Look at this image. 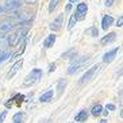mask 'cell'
<instances>
[{
    "label": "cell",
    "mask_w": 123,
    "mask_h": 123,
    "mask_svg": "<svg viewBox=\"0 0 123 123\" xmlns=\"http://www.w3.org/2000/svg\"><path fill=\"white\" fill-rule=\"evenodd\" d=\"M29 34V29L27 27H20L15 33H12L11 35H8L10 38V46H16L20 43V41H23L26 38V35Z\"/></svg>",
    "instance_id": "cell-1"
},
{
    "label": "cell",
    "mask_w": 123,
    "mask_h": 123,
    "mask_svg": "<svg viewBox=\"0 0 123 123\" xmlns=\"http://www.w3.org/2000/svg\"><path fill=\"white\" fill-rule=\"evenodd\" d=\"M42 74H43L42 69H38V68L33 69V70L26 76L25 81H23V85H25V87H31V85H34L35 83L39 81V79H42Z\"/></svg>",
    "instance_id": "cell-2"
},
{
    "label": "cell",
    "mask_w": 123,
    "mask_h": 123,
    "mask_svg": "<svg viewBox=\"0 0 123 123\" xmlns=\"http://www.w3.org/2000/svg\"><path fill=\"white\" fill-rule=\"evenodd\" d=\"M89 57H79V58H73L72 62H70V66L68 69V73L69 74H73V73L79 72L80 69H83L84 65H85V60H88Z\"/></svg>",
    "instance_id": "cell-3"
},
{
    "label": "cell",
    "mask_w": 123,
    "mask_h": 123,
    "mask_svg": "<svg viewBox=\"0 0 123 123\" xmlns=\"http://www.w3.org/2000/svg\"><path fill=\"white\" fill-rule=\"evenodd\" d=\"M100 68H101V65L100 64H96V65H93V66H91L89 69H88L87 72L83 74V77L80 79V81H79V84H85V83H88V81H91V80L93 79V76L96 74V73L100 70Z\"/></svg>",
    "instance_id": "cell-4"
},
{
    "label": "cell",
    "mask_w": 123,
    "mask_h": 123,
    "mask_svg": "<svg viewBox=\"0 0 123 123\" xmlns=\"http://www.w3.org/2000/svg\"><path fill=\"white\" fill-rule=\"evenodd\" d=\"M33 20V12H23L18 16V25L19 26H29Z\"/></svg>",
    "instance_id": "cell-5"
},
{
    "label": "cell",
    "mask_w": 123,
    "mask_h": 123,
    "mask_svg": "<svg viewBox=\"0 0 123 123\" xmlns=\"http://www.w3.org/2000/svg\"><path fill=\"white\" fill-rule=\"evenodd\" d=\"M14 22L10 20V19H6L3 22H0V35H4V34H8L14 29Z\"/></svg>",
    "instance_id": "cell-6"
},
{
    "label": "cell",
    "mask_w": 123,
    "mask_h": 123,
    "mask_svg": "<svg viewBox=\"0 0 123 123\" xmlns=\"http://www.w3.org/2000/svg\"><path fill=\"white\" fill-rule=\"evenodd\" d=\"M64 19H65V14H60L57 18L50 23V30L51 31H58L64 25Z\"/></svg>",
    "instance_id": "cell-7"
},
{
    "label": "cell",
    "mask_w": 123,
    "mask_h": 123,
    "mask_svg": "<svg viewBox=\"0 0 123 123\" xmlns=\"http://www.w3.org/2000/svg\"><path fill=\"white\" fill-rule=\"evenodd\" d=\"M87 11H88L87 3H79V4H77V8H76V14H74L76 19H84V18H85Z\"/></svg>",
    "instance_id": "cell-8"
},
{
    "label": "cell",
    "mask_w": 123,
    "mask_h": 123,
    "mask_svg": "<svg viewBox=\"0 0 123 123\" xmlns=\"http://www.w3.org/2000/svg\"><path fill=\"white\" fill-rule=\"evenodd\" d=\"M20 4H22L20 0H6L3 8L6 11H15V10H18L20 7Z\"/></svg>",
    "instance_id": "cell-9"
},
{
    "label": "cell",
    "mask_w": 123,
    "mask_h": 123,
    "mask_svg": "<svg viewBox=\"0 0 123 123\" xmlns=\"http://www.w3.org/2000/svg\"><path fill=\"white\" fill-rule=\"evenodd\" d=\"M118 51H119V47H115V49H112V50L107 51V53L103 55V62H105V64L112 62L114 60H115L116 54H118Z\"/></svg>",
    "instance_id": "cell-10"
},
{
    "label": "cell",
    "mask_w": 123,
    "mask_h": 123,
    "mask_svg": "<svg viewBox=\"0 0 123 123\" xmlns=\"http://www.w3.org/2000/svg\"><path fill=\"white\" fill-rule=\"evenodd\" d=\"M22 65H23V60L20 58L19 61H16V62L14 64V65H12V68L10 69V72L7 73L8 79H12V77H14L15 74H16V73L19 72V70H20V68H22Z\"/></svg>",
    "instance_id": "cell-11"
},
{
    "label": "cell",
    "mask_w": 123,
    "mask_h": 123,
    "mask_svg": "<svg viewBox=\"0 0 123 123\" xmlns=\"http://www.w3.org/2000/svg\"><path fill=\"white\" fill-rule=\"evenodd\" d=\"M10 47V38L7 34L0 35V50H7Z\"/></svg>",
    "instance_id": "cell-12"
},
{
    "label": "cell",
    "mask_w": 123,
    "mask_h": 123,
    "mask_svg": "<svg viewBox=\"0 0 123 123\" xmlns=\"http://www.w3.org/2000/svg\"><path fill=\"white\" fill-rule=\"evenodd\" d=\"M112 22H114V19H112L111 15H105V16H103V19H101V27H103V30L108 29L110 26L112 25Z\"/></svg>",
    "instance_id": "cell-13"
},
{
    "label": "cell",
    "mask_w": 123,
    "mask_h": 123,
    "mask_svg": "<svg viewBox=\"0 0 123 123\" xmlns=\"http://www.w3.org/2000/svg\"><path fill=\"white\" fill-rule=\"evenodd\" d=\"M115 38H116V34L115 33H110V34H107L105 37H103L100 42H101V45H107V43L114 42V41H115Z\"/></svg>",
    "instance_id": "cell-14"
},
{
    "label": "cell",
    "mask_w": 123,
    "mask_h": 123,
    "mask_svg": "<svg viewBox=\"0 0 123 123\" xmlns=\"http://www.w3.org/2000/svg\"><path fill=\"white\" fill-rule=\"evenodd\" d=\"M53 95H54L53 91H47V92H45L43 95H41L39 101L41 103H47V101H50L51 99H53Z\"/></svg>",
    "instance_id": "cell-15"
},
{
    "label": "cell",
    "mask_w": 123,
    "mask_h": 123,
    "mask_svg": "<svg viewBox=\"0 0 123 123\" xmlns=\"http://www.w3.org/2000/svg\"><path fill=\"white\" fill-rule=\"evenodd\" d=\"M87 119H88V112L85 111V110L80 111L79 114L74 116V120H76V122H85Z\"/></svg>",
    "instance_id": "cell-16"
},
{
    "label": "cell",
    "mask_w": 123,
    "mask_h": 123,
    "mask_svg": "<svg viewBox=\"0 0 123 123\" xmlns=\"http://www.w3.org/2000/svg\"><path fill=\"white\" fill-rule=\"evenodd\" d=\"M55 38H57V37H55L54 34H51V35H49V37L46 38V39H45V42H43V46L46 47V49H49V47H51L53 45H54V42H55Z\"/></svg>",
    "instance_id": "cell-17"
},
{
    "label": "cell",
    "mask_w": 123,
    "mask_h": 123,
    "mask_svg": "<svg viewBox=\"0 0 123 123\" xmlns=\"http://www.w3.org/2000/svg\"><path fill=\"white\" fill-rule=\"evenodd\" d=\"M101 112H103V107H101L100 104H96V105L92 107V115L93 116H99Z\"/></svg>",
    "instance_id": "cell-18"
},
{
    "label": "cell",
    "mask_w": 123,
    "mask_h": 123,
    "mask_svg": "<svg viewBox=\"0 0 123 123\" xmlns=\"http://www.w3.org/2000/svg\"><path fill=\"white\" fill-rule=\"evenodd\" d=\"M23 112H18V114H15L14 118H12V123H23Z\"/></svg>",
    "instance_id": "cell-19"
},
{
    "label": "cell",
    "mask_w": 123,
    "mask_h": 123,
    "mask_svg": "<svg viewBox=\"0 0 123 123\" xmlns=\"http://www.w3.org/2000/svg\"><path fill=\"white\" fill-rule=\"evenodd\" d=\"M61 0H50V3H49V11L53 12L55 10V7L58 6V3H60Z\"/></svg>",
    "instance_id": "cell-20"
},
{
    "label": "cell",
    "mask_w": 123,
    "mask_h": 123,
    "mask_svg": "<svg viewBox=\"0 0 123 123\" xmlns=\"http://www.w3.org/2000/svg\"><path fill=\"white\" fill-rule=\"evenodd\" d=\"M65 85H66V80H61V81L58 83V87H57V92H58V95H61V93H62V91H64Z\"/></svg>",
    "instance_id": "cell-21"
},
{
    "label": "cell",
    "mask_w": 123,
    "mask_h": 123,
    "mask_svg": "<svg viewBox=\"0 0 123 123\" xmlns=\"http://www.w3.org/2000/svg\"><path fill=\"white\" fill-rule=\"evenodd\" d=\"M76 22H77V19H76V16H74V15H72V16H70V20H69L68 29H69V30H72V29H73V26L76 25Z\"/></svg>",
    "instance_id": "cell-22"
},
{
    "label": "cell",
    "mask_w": 123,
    "mask_h": 123,
    "mask_svg": "<svg viewBox=\"0 0 123 123\" xmlns=\"http://www.w3.org/2000/svg\"><path fill=\"white\" fill-rule=\"evenodd\" d=\"M89 33H91V35H92V37H98L99 31H98V29H96V27H91Z\"/></svg>",
    "instance_id": "cell-23"
},
{
    "label": "cell",
    "mask_w": 123,
    "mask_h": 123,
    "mask_svg": "<svg viewBox=\"0 0 123 123\" xmlns=\"http://www.w3.org/2000/svg\"><path fill=\"white\" fill-rule=\"evenodd\" d=\"M6 116H7V111H3L1 114H0V123H3V122H4Z\"/></svg>",
    "instance_id": "cell-24"
},
{
    "label": "cell",
    "mask_w": 123,
    "mask_h": 123,
    "mask_svg": "<svg viewBox=\"0 0 123 123\" xmlns=\"http://www.w3.org/2000/svg\"><path fill=\"white\" fill-rule=\"evenodd\" d=\"M116 26H118V27H122L123 26V16H119L118 22H116Z\"/></svg>",
    "instance_id": "cell-25"
},
{
    "label": "cell",
    "mask_w": 123,
    "mask_h": 123,
    "mask_svg": "<svg viewBox=\"0 0 123 123\" xmlns=\"http://www.w3.org/2000/svg\"><path fill=\"white\" fill-rule=\"evenodd\" d=\"M114 1H115V0H105V6H107V7H111L112 4H114Z\"/></svg>",
    "instance_id": "cell-26"
},
{
    "label": "cell",
    "mask_w": 123,
    "mask_h": 123,
    "mask_svg": "<svg viewBox=\"0 0 123 123\" xmlns=\"http://www.w3.org/2000/svg\"><path fill=\"white\" fill-rule=\"evenodd\" d=\"M38 0H25V3L26 4H35Z\"/></svg>",
    "instance_id": "cell-27"
},
{
    "label": "cell",
    "mask_w": 123,
    "mask_h": 123,
    "mask_svg": "<svg viewBox=\"0 0 123 123\" xmlns=\"http://www.w3.org/2000/svg\"><path fill=\"white\" fill-rule=\"evenodd\" d=\"M54 70H55V64H51V65H50V69H49V73L54 72Z\"/></svg>",
    "instance_id": "cell-28"
},
{
    "label": "cell",
    "mask_w": 123,
    "mask_h": 123,
    "mask_svg": "<svg viewBox=\"0 0 123 123\" xmlns=\"http://www.w3.org/2000/svg\"><path fill=\"white\" fill-rule=\"evenodd\" d=\"M107 110H115V105H114V104H108V105H107Z\"/></svg>",
    "instance_id": "cell-29"
},
{
    "label": "cell",
    "mask_w": 123,
    "mask_h": 123,
    "mask_svg": "<svg viewBox=\"0 0 123 123\" xmlns=\"http://www.w3.org/2000/svg\"><path fill=\"white\" fill-rule=\"evenodd\" d=\"M70 8H72V4L69 3L68 6H66V11H69V10H70Z\"/></svg>",
    "instance_id": "cell-30"
},
{
    "label": "cell",
    "mask_w": 123,
    "mask_h": 123,
    "mask_svg": "<svg viewBox=\"0 0 123 123\" xmlns=\"http://www.w3.org/2000/svg\"><path fill=\"white\" fill-rule=\"evenodd\" d=\"M76 1H77V0H69V3H70V4H74Z\"/></svg>",
    "instance_id": "cell-31"
},
{
    "label": "cell",
    "mask_w": 123,
    "mask_h": 123,
    "mask_svg": "<svg viewBox=\"0 0 123 123\" xmlns=\"http://www.w3.org/2000/svg\"><path fill=\"white\" fill-rule=\"evenodd\" d=\"M3 11H4V8H3V7H1V6H0V15L3 14Z\"/></svg>",
    "instance_id": "cell-32"
},
{
    "label": "cell",
    "mask_w": 123,
    "mask_h": 123,
    "mask_svg": "<svg viewBox=\"0 0 123 123\" xmlns=\"http://www.w3.org/2000/svg\"><path fill=\"white\" fill-rule=\"evenodd\" d=\"M100 123H107V120H105V119H103V120H100Z\"/></svg>",
    "instance_id": "cell-33"
}]
</instances>
